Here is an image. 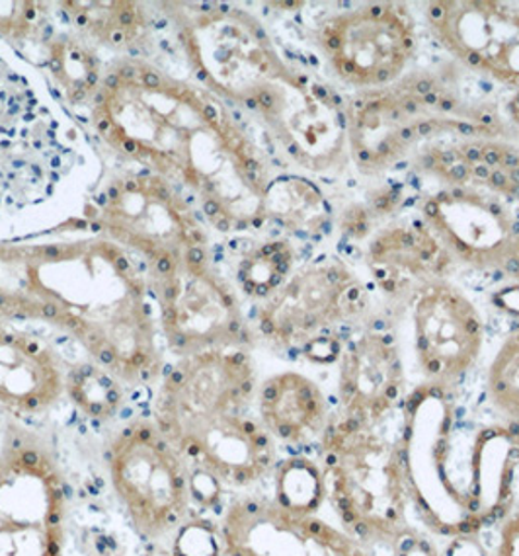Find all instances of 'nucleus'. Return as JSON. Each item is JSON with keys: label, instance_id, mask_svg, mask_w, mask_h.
<instances>
[{"label": "nucleus", "instance_id": "f257e3e1", "mask_svg": "<svg viewBox=\"0 0 519 556\" xmlns=\"http://www.w3.org/2000/svg\"><path fill=\"white\" fill-rule=\"evenodd\" d=\"M90 122L112 151L188 192L213 229L266 223L268 163L210 90L147 61H117L104 73Z\"/></svg>", "mask_w": 519, "mask_h": 556}, {"label": "nucleus", "instance_id": "f03ea898", "mask_svg": "<svg viewBox=\"0 0 519 556\" xmlns=\"http://www.w3.org/2000/svg\"><path fill=\"white\" fill-rule=\"evenodd\" d=\"M398 443L413 511L435 538L481 535L516 509L518 420H469L455 387L422 383L401 406Z\"/></svg>", "mask_w": 519, "mask_h": 556}, {"label": "nucleus", "instance_id": "7ed1b4c3", "mask_svg": "<svg viewBox=\"0 0 519 556\" xmlns=\"http://www.w3.org/2000/svg\"><path fill=\"white\" fill-rule=\"evenodd\" d=\"M327 500L340 528L369 547H389L413 509L398 435L332 414L318 440Z\"/></svg>", "mask_w": 519, "mask_h": 556}, {"label": "nucleus", "instance_id": "20e7f679", "mask_svg": "<svg viewBox=\"0 0 519 556\" xmlns=\"http://www.w3.org/2000/svg\"><path fill=\"white\" fill-rule=\"evenodd\" d=\"M87 213L106 239L149 264L154 283L210 264L207 235L192 202L147 170L112 178L90 200Z\"/></svg>", "mask_w": 519, "mask_h": 556}, {"label": "nucleus", "instance_id": "39448f33", "mask_svg": "<svg viewBox=\"0 0 519 556\" xmlns=\"http://www.w3.org/2000/svg\"><path fill=\"white\" fill-rule=\"evenodd\" d=\"M461 102L428 77L362 90L346 104L347 143L357 170L379 176L403 163L422 139L467 137Z\"/></svg>", "mask_w": 519, "mask_h": 556}, {"label": "nucleus", "instance_id": "423d86ee", "mask_svg": "<svg viewBox=\"0 0 519 556\" xmlns=\"http://www.w3.org/2000/svg\"><path fill=\"white\" fill-rule=\"evenodd\" d=\"M178 26L183 55L205 90L246 108L295 71L254 14L229 4H195Z\"/></svg>", "mask_w": 519, "mask_h": 556}, {"label": "nucleus", "instance_id": "0eeeda50", "mask_svg": "<svg viewBox=\"0 0 519 556\" xmlns=\"http://www.w3.org/2000/svg\"><path fill=\"white\" fill-rule=\"evenodd\" d=\"M107 470L119 504L139 535L174 538L192 509L190 465L154 418L126 424L107 450Z\"/></svg>", "mask_w": 519, "mask_h": 556}, {"label": "nucleus", "instance_id": "6e6552de", "mask_svg": "<svg viewBox=\"0 0 519 556\" xmlns=\"http://www.w3.org/2000/svg\"><path fill=\"white\" fill-rule=\"evenodd\" d=\"M68 494L48 445L10 433L0 445V556H65Z\"/></svg>", "mask_w": 519, "mask_h": 556}, {"label": "nucleus", "instance_id": "1a4fd4ad", "mask_svg": "<svg viewBox=\"0 0 519 556\" xmlns=\"http://www.w3.org/2000/svg\"><path fill=\"white\" fill-rule=\"evenodd\" d=\"M293 163L315 174H340L352 163L346 104L334 90L295 68L246 106Z\"/></svg>", "mask_w": 519, "mask_h": 556}, {"label": "nucleus", "instance_id": "9d476101", "mask_svg": "<svg viewBox=\"0 0 519 556\" xmlns=\"http://www.w3.org/2000/svg\"><path fill=\"white\" fill-rule=\"evenodd\" d=\"M315 43L332 75L362 90L393 87L416 51V24L398 2H367L318 22Z\"/></svg>", "mask_w": 519, "mask_h": 556}, {"label": "nucleus", "instance_id": "9b49d317", "mask_svg": "<svg viewBox=\"0 0 519 556\" xmlns=\"http://www.w3.org/2000/svg\"><path fill=\"white\" fill-rule=\"evenodd\" d=\"M369 307L366 286L342 260H318L293 269L288 281L264 301L260 334L269 344L299 352L332 330L364 317Z\"/></svg>", "mask_w": 519, "mask_h": 556}, {"label": "nucleus", "instance_id": "f8f14e48", "mask_svg": "<svg viewBox=\"0 0 519 556\" xmlns=\"http://www.w3.org/2000/svg\"><path fill=\"white\" fill-rule=\"evenodd\" d=\"M154 291L159 325L178 359L251 342L239 299L210 264L180 269L154 283Z\"/></svg>", "mask_w": 519, "mask_h": 556}, {"label": "nucleus", "instance_id": "ddd939ff", "mask_svg": "<svg viewBox=\"0 0 519 556\" xmlns=\"http://www.w3.org/2000/svg\"><path fill=\"white\" fill-rule=\"evenodd\" d=\"M223 556H374L318 514L281 508L266 494H242L221 509Z\"/></svg>", "mask_w": 519, "mask_h": 556}, {"label": "nucleus", "instance_id": "4468645a", "mask_svg": "<svg viewBox=\"0 0 519 556\" xmlns=\"http://www.w3.org/2000/svg\"><path fill=\"white\" fill-rule=\"evenodd\" d=\"M408 305L423 383L457 387L481 357L484 323L479 308L445 278L423 283Z\"/></svg>", "mask_w": 519, "mask_h": 556}, {"label": "nucleus", "instance_id": "2eb2a0df", "mask_svg": "<svg viewBox=\"0 0 519 556\" xmlns=\"http://www.w3.org/2000/svg\"><path fill=\"white\" fill-rule=\"evenodd\" d=\"M420 215L453 260L477 271L506 268L519 229L501 195L477 186H443L423 198Z\"/></svg>", "mask_w": 519, "mask_h": 556}, {"label": "nucleus", "instance_id": "dca6fc26", "mask_svg": "<svg viewBox=\"0 0 519 556\" xmlns=\"http://www.w3.org/2000/svg\"><path fill=\"white\" fill-rule=\"evenodd\" d=\"M254 394L256 367L244 348L190 355L163 371L154 422L168 430L212 414L249 410Z\"/></svg>", "mask_w": 519, "mask_h": 556}, {"label": "nucleus", "instance_id": "f3484780", "mask_svg": "<svg viewBox=\"0 0 519 556\" xmlns=\"http://www.w3.org/2000/svg\"><path fill=\"white\" fill-rule=\"evenodd\" d=\"M423 16L465 67L519 90V2L433 0Z\"/></svg>", "mask_w": 519, "mask_h": 556}, {"label": "nucleus", "instance_id": "a211bd4d", "mask_svg": "<svg viewBox=\"0 0 519 556\" xmlns=\"http://www.w3.org/2000/svg\"><path fill=\"white\" fill-rule=\"evenodd\" d=\"M163 432L192 469L205 470L225 489H252L278 465L274 438L246 410L212 414Z\"/></svg>", "mask_w": 519, "mask_h": 556}, {"label": "nucleus", "instance_id": "6ab92c4d", "mask_svg": "<svg viewBox=\"0 0 519 556\" xmlns=\"http://www.w3.org/2000/svg\"><path fill=\"white\" fill-rule=\"evenodd\" d=\"M406 399L403 355L394 336L369 328L347 340L338 357V416L379 428Z\"/></svg>", "mask_w": 519, "mask_h": 556}, {"label": "nucleus", "instance_id": "aec40b11", "mask_svg": "<svg viewBox=\"0 0 519 556\" xmlns=\"http://www.w3.org/2000/svg\"><path fill=\"white\" fill-rule=\"evenodd\" d=\"M65 396V367L38 336L0 318V406L18 416H41Z\"/></svg>", "mask_w": 519, "mask_h": 556}, {"label": "nucleus", "instance_id": "412c9836", "mask_svg": "<svg viewBox=\"0 0 519 556\" xmlns=\"http://www.w3.org/2000/svg\"><path fill=\"white\" fill-rule=\"evenodd\" d=\"M452 262L422 222L377 230L366 250L367 269L377 289L394 303H408L423 283L445 278Z\"/></svg>", "mask_w": 519, "mask_h": 556}, {"label": "nucleus", "instance_id": "4be33fe9", "mask_svg": "<svg viewBox=\"0 0 519 556\" xmlns=\"http://www.w3.org/2000/svg\"><path fill=\"white\" fill-rule=\"evenodd\" d=\"M256 401L266 432L289 447L318 442L332 418L322 389L301 371L269 375L260 384Z\"/></svg>", "mask_w": 519, "mask_h": 556}, {"label": "nucleus", "instance_id": "5701e85b", "mask_svg": "<svg viewBox=\"0 0 519 556\" xmlns=\"http://www.w3.org/2000/svg\"><path fill=\"white\" fill-rule=\"evenodd\" d=\"M59 9L78 34L106 48H135L149 29L143 7L129 0H67Z\"/></svg>", "mask_w": 519, "mask_h": 556}, {"label": "nucleus", "instance_id": "b1692460", "mask_svg": "<svg viewBox=\"0 0 519 556\" xmlns=\"http://www.w3.org/2000/svg\"><path fill=\"white\" fill-rule=\"evenodd\" d=\"M264 213L266 222H274L288 232L315 237L327 229L332 210L317 184L301 176H279L269 180Z\"/></svg>", "mask_w": 519, "mask_h": 556}, {"label": "nucleus", "instance_id": "393cba45", "mask_svg": "<svg viewBox=\"0 0 519 556\" xmlns=\"http://www.w3.org/2000/svg\"><path fill=\"white\" fill-rule=\"evenodd\" d=\"M48 71L61 98L71 106L92 104L104 78L97 55L75 36H58L49 41Z\"/></svg>", "mask_w": 519, "mask_h": 556}, {"label": "nucleus", "instance_id": "a878e982", "mask_svg": "<svg viewBox=\"0 0 519 556\" xmlns=\"http://www.w3.org/2000/svg\"><path fill=\"white\" fill-rule=\"evenodd\" d=\"M126 389L117 377L94 362H83L65 369V394L78 413L97 422H107L122 413Z\"/></svg>", "mask_w": 519, "mask_h": 556}, {"label": "nucleus", "instance_id": "bb28decb", "mask_svg": "<svg viewBox=\"0 0 519 556\" xmlns=\"http://www.w3.org/2000/svg\"><path fill=\"white\" fill-rule=\"evenodd\" d=\"M271 480V498L289 511L318 514L327 502V484L320 460L308 455H291L288 459L278 460Z\"/></svg>", "mask_w": 519, "mask_h": 556}, {"label": "nucleus", "instance_id": "cd10ccee", "mask_svg": "<svg viewBox=\"0 0 519 556\" xmlns=\"http://www.w3.org/2000/svg\"><path fill=\"white\" fill-rule=\"evenodd\" d=\"M295 266V250L289 240H271L252 249L239 262L237 281L242 291L252 299L271 298Z\"/></svg>", "mask_w": 519, "mask_h": 556}, {"label": "nucleus", "instance_id": "c85d7f7f", "mask_svg": "<svg viewBox=\"0 0 519 556\" xmlns=\"http://www.w3.org/2000/svg\"><path fill=\"white\" fill-rule=\"evenodd\" d=\"M486 394L496 413L519 422V327L511 330L492 359Z\"/></svg>", "mask_w": 519, "mask_h": 556}, {"label": "nucleus", "instance_id": "c756f323", "mask_svg": "<svg viewBox=\"0 0 519 556\" xmlns=\"http://www.w3.org/2000/svg\"><path fill=\"white\" fill-rule=\"evenodd\" d=\"M43 26V4L29 0H0V38L20 43L36 38Z\"/></svg>", "mask_w": 519, "mask_h": 556}, {"label": "nucleus", "instance_id": "7c9ffc66", "mask_svg": "<svg viewBox=\"0 0 519 556\" xmlns=\"http://www.w3.org/2000/svg\"><path fill=\"white\" fill-rule=\"evenodd\" d=\"M173 556H223L221 531L205 519H192L174 533Z\"/></svg>", "mask_w": 519, "mask_h": 556}, {"label": "nucleus", "instance_id": "2f4dec72", "mask_svg": "<svg viewBox=\"0 0 519 556\" xmlns=\"http://www.w3.org/2000/svg\"><path fill=\"white\" fill-rule=\"evenodd\" d=\"M428 533L410 526L387 548L391 556H442V547Z\"/></svg>", "mask_w": 519, "mask_h": 556}, {"label": "nucleus", "instance_id": "473e14b6", "mask_svg": "<svg viewBox=\"0 0 519 556\" xmlns=\"http://www.w3.org/2000/svg\"><path fill=\"white\" fill-rule=\"evenodd\" d=\"M492 556H519V508L498 526V541Z\"/></svg>", "mask_w": 519, "mask_h": 556}, {"label": "nucleus", "instance_id": "72a5a7b5", "mask_svg": "<svg viewBox=\"0 0 519 556\" xmlns=\"http://www.w3.org/2000/svg\"><path fill=\"white\" fill-rule=\"evenodd\" d=\"M442 556H491L486 547L482 545L479 535L469 538H453L442 548Z\"/></svg>", "mask_w": 519, "mask_h": 556}, {"label": "nucleus", "instance_id": "f704fd0d", "mask_svg": "<svg viewBox=\"0 0 519 556\" xmlns=\"http://www.w3.org/2000/svg\"><path fill=\"white\" fill-rule=\"evenodd\" d=\"M369 217L371 215L362 205H354V207L347 210L342 227L352 239H362V237H366L367 230H369Z\"/></svg>", "mask_w": 519, "mask_h": 556}, {"label": "nucleus", "instance_id": "c9c22d12", "mask_svg": "<svg viewBox=\"0 0 519 556\" xmlns=\"http://www.w3.org/2000/svg\"><path fill=\"white\" fill-rule=\"evenodd\" d=\"M504 271H506L510 278L518 279L519 281V232L518 237H516V242H514L510 260H508Z\"/></svg>", "mask_w": 519, "mask_h": 556}]
</instances>
